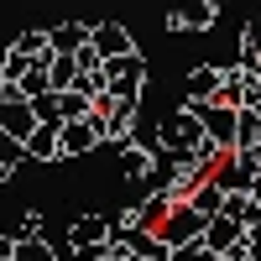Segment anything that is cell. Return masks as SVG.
Segmentation results:
<instances>
[{"label":"cell","instance_id":"cell-1","mask_svg":"<svg viewBox=\"0 0 261 261\" xmlns=\"http://www.w3.org/2000/svg\"><path fill=\"white\" fill-rule=\"evenodd\" d=\"M209 136H204V120H199V110H188V105H178L167 120H162V151H199Z\"/></svg>","mask_w":261,"mask_h":261},{"label":"cell","instance_id":"cell-2","mask_svg":"<svg viewBox=\"0 0 261 261\" xmlns=\"http://www.w3.org/2000/svg\"><path fill=\"white\" fill-rule=\"evenodd\" d=\"M193 110V105H188ZM199 120H204V136L225 151V157H235V141H241V110H230V105H199Z\"/></svg>","mask_w":261,"mask_h":261},{"label":"cell","instance_id":"cell-3","mask_svg":"<svg viewBox=\"0 0 261 261\" xmlns=\"http://www.w3.org/2000/svg\"><path fill=\"white\" fill-rule=\"evenodd\" d=\"M204 230H209L204 214L193 209V204H178V209L167 214V225L157 230V241H162L167 251H183V246H193V241H204Z\"/></svg>","mask_w":261,"mask_h":261},{"label":"cell","instance_id":"cell-4","mask_svg":"<svg viewBox=\"0 0 261 261\" xmlns=\"http://www.w3.org/2000/svg\"><path fill=\"white\" fill-rule=\"evenodd\" d=\"M105 79H110V94L125 99V105H141V84H146V58L130 53V58H115L105 63Z\"/></svg>","mask_w":261,"mask_h":261},{"label":"cell","instance_id":"cell-5","mask_svg":"<svg viewBox=\"0 0 261 261\" xmlns=\"http://www.w3.org/2000/svg\"><path fill=\"white\" fill-rule=\"evenodd\" d=\"M110 246V214H79V220L68 225V251H73V261L79 256H94V251H105Z\"/></svg>","mask_w":261,"mask_h":261},{"label":"cell","instance_id":"cell-6","mask_svg":"<svg viewBox=\"0 0 261 261\" xmlns=\"http://www.w3.org/2000/svg\"><path fill=\"white\" fill-rule=\"evenodd\" d=\"M37 105L32 99H21L16 89L0 99V136H16V141H32V130H37Z\"/></svg>","mask_w":261,"mask_h":261},{"label":"cell","instance_id":"cell-7","mask_svg":"<svg viewBox=\"0 0 261 261\" xmlns=\"http://www.w3.org/2000/svg\"><path fill=\"white\" fill-rule=\"evenodd\" d=\"M220 21V0H172L167 27L172 32H209Z\"/></svg>","mask_w":261,"mask_h":261},{"label":"cell","instance_id":"cell-8","mask_svg":"<svg viewBox=\"0 0 261 261\" xmlns=\"http://www.w3.org/2000/svg\"><path fill=\"white\" fill-rule=\"evenodd\" d=\"M220 84H225V68H214V63H199L188 79H183V105H214L220 99Z\"/></svg>","mask_w":261,"mask_h":261},{"label":"cell","instance_id":"cell-9","mask_svg":"<svg viewBox=\"0 0 261 261\" xmlns=\"http://www.w3.org/2000/svg\"><path fill=\"white\" fill-rule=\"evenodd\" d=\"M94 146H105V120L99 115L63 125V157H84V151H94Z\"/></svg>","mask_w":261,"mask_h":261},{"label":"cell","instance_id":"cell-10","mask_svg":"<svg viewBox=\"0 0 261 261\" xmlns=\"http://www.w3.org/2000/svg\"><path fill=\"white\" fill-rule=\"evenodd\" d=\"M89 42H94V53H99L105 63H115V58H130V53H136V37H130L120 21H99Z\"/></svg>","mask_w":261,"mask_h":261},{"label":"cell","instance_id":"cell-11","mask_svg":"<svg viewBox=\"0 0 261 261\" xmlns=\"http://www.w3.org/2000/svg\"><path fill=\"white\" fill-rule=\"evenodd\" d=\"M251 89H256V68H246V63H230V68H225V84H220V105H230V110H246Z\"/></svg>","mask_w":261,"mask_h":261},{"label":"cell","instance_id":"cell-12","mask_svg":"<svg viewBox=\"0 0 261 261\" xmlns=\"http://www.w3.org/2000/svg\"><path fill=\"white\" fill-rule=\"evenodd\" d=\"M204 246L225 261L230 251H241V246H246V230L235 225V220H225V214H214V220H209V230H204Z\"/></svg>","mask_w":261,"mask_h":261},{"label":"cell","instance_id":"cell-13","mask_svg":"<svg viewBox=\"0 0 261 261\" xmlns=\"http://www.w3.org/2000/svg\"><path fill=\"white\" fill-rule=\"evenodd\" d=\"M89 37H94V27H84V21H63V27H53L47 32L53 58H79L84 47H89Z\"/></svg>","mask_w":261,"mask_h":261},{"label":"cell","instance_id":"cell-14","mask_svg":"<svg viewBox=\"0 0 261 261\" xmlns=\"http://www.w3.org/2000/svg\"><path fill=\"white\" fill-rule=\"evenodd\" d=\"M63 157V125H37L27 141V162H58Z\"/></svg>","mask_w":261,"mask_h":261},{"label":"cell","instance_id":"cell-15","mask_svg":"<svg viewBox=\"0 0 261 261\" xmlns=\"http://www.w3.org/2000/svg\"><path fill=\"white\" fill-rule=\"evenodd\" d=\"M241 63L246 68H261V11L241 27Z\"/></svg>","mask_w":261,"mask_h":261},{"label":"cell","instance_id":"cell-16","mask_svg":"<svg viewBox=\"0 0 261 261\" xmlns=\"http://www.w3.org/2000/svg\"><path fill=\"white\" fill-rule=\"evenodd\" d=\"M220 204H225V193H220V188H214V183H204L199 193H193V209H199V214H204V220H214V214H220Z\"/></svg>","mask_w":261,"mask_h":261},{"label":"cell","instance_id":"cell-17","mask_svg":"<svg viewBox=\"0 0 261 261\" xmlns=\"http://www.w3.org/2000/svg\"><path fill=\"white\" fill-rule=\"evenodd\" d=\"M11 241H16V246H21V241H42V214H37V209H27V214H21V220H16Z\"/></svg>","mask_w":261,"mask_h":261},{"label":"cell","instance_id":"cell-18","mask_svg":"<svg viewBox=\"0 0 261 261\" xmlns=\"http://www.w3.org/2000/svg\"><path fill=\"white\" fill-rule=\"evenodd\" d=\"M21 162H27V141H16V136H0V167H21Z\"/></svg>","mask_w":261,"mask_h":261},{"label":"cell","instance_id":"cell-19","mask_svg":"<svg viewBox=\"0 0 261 261\" xmlns=\"http://www.w3.org/2000/svg\"><path fill=\"white\" fill-rule=\"evenodd\" d=\"M16 261H58V256H53V246H47V235H42V241H21V246H16Z\"/></svg>","mask_w":261,"mask_h":261},{"label":"cell","instance_id":"cell-20","mask_svg":"<svg viewBox=\"0 0 261 261\" xmlns=\"http://www.w3.org/2000/svg\"><path fill=\"white\" fill-rule=\"evenodd\" d=\"M172 261H220L204 241H193V246H183V251H172Z\"/></svg>","mask_w":261,"mask_h":261},{"label":"cell","instance_id":"cell-21","mask_svg":"<svg viewBox=\"0 0 261 261\" xmlns=\"http://www.w3.org/2000/svg\"><path fill=\"white\" fill-rule=\"evenodd\" d=\"M0 261H16V241L11 235H0Z\"/></svg>","mask_w":261,"mask_h":261},{"label":"cell","instance_id":"cell-22","mask_svg":"<svg viewBox=\"0 0 261 261\" xmlns=\"http://www.w3.org/2000/svg\"><path fill=\"white\" fill-rule=\"evenodd\" d=\"M246 241H251V251H256V256H261V220H256V225H251V230H246Z\"/></svg>","mask_w":261,"mask_h":261},{"label":"cell","instance_id":"cell-23","mask_svg":"<svg viewBox=\"0 0 261 261\" xmlns=\"http://www.w3.org/2000/svg\"><path fill=\"white\" fill-rule=\"evenodd\" d=\"M79 261H115V256H110V246H105V251H94V256H79Z\"/></svg>","mask_w":261,"mask_h":261},{"label":"cell","instance_id":"cell-24","mask_svg":"<svg viewBox=\"0 0 261 261\" xmlns=\"http://www.w3.org/2000/svg\"><path fill=\"white\" fill-rule=\"evenodd\" d=\"M251 199H256V204H261V178H256V183H251Z\"/></svg>","mask_w":261,"mask_h":261},{"label":"cell","instance_id":"cell-25","mask_svg":"<svg viewBox=\"0 0 261 261\" xmlns=\"http://www.w3.org/2000/svg\"><path fill=\"white\" fill-rule=\"evenodd\" d=\"M6 58H11V47H0V73H6Z\"/></svg>","mask_w":261,"mask_h":261},{"label":"cell","instance_id":"cell-26","mask_svg":"<svg viewBox=\"0 0 261 261\" xmlns=\"http://www.w3.org/2000/svg\"><path fill=\"white\" fill-rule=\"evenodd\" d=\"M0 183H11V167H0Z\"/></svg>","mask_w":261,"mask_h":261},{"label":"cell","instance_id":"cell-27","mask_svg":"<svg viewBox=\"0 0 261 261\" xmlns=\"http://www.w3.org/2000/svg\"><path fill=\"white\" fill-rule=\"evenodd\" d=\"M6 94H11V89H6V84H0V99H6Z\"/></svg>","mask_w":261,"mask_h":261},{"label":"cell","instance_id":"cell-28","mask_svg":"<svg viewBox=\"0 0 261 261\" xmlns=\"http://www.w3.org/2000/svg\"><path fill=\"white\" fill-rule=\"evenodd\" d=\"M251 261H261V256H251Z\"/></svg>","mask_w":261,"mask_h":261},{"label":"cell","instance_id":"cell-29","mask_svg":"<svg viewBox=\"0 0 261 261\" xmlns=\"http://www.w3.org/2000/svg\"><path fill=\"white\" fill-rule=\"evenodd\" d=\"M256 6H261V0H256Z\"/></svg>","mask_w":261,"mask_h":261}]
</instances>
